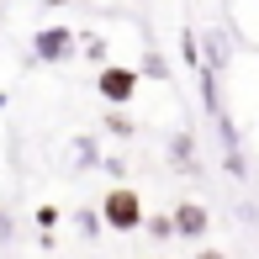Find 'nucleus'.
Here are the masks:
<instances>
[{"mask_svg": "<svg viewBox=\"0 0 259 259\" xmlns=\"http://www.w3.org/2000/svg\"><path fill=\"white\" fill-rule=\"evenodd\" d=\"M169 222H175V238H201V233L211 228V211L201 201H180L169 211Z\"/></svg>", "mask_w": 259, "mask_h": 259, "instance_id": "obj_4", "label": "nucleus"}, {"mask_svg": "<svg viewBox=\"0 0 259 259\" xmlns=\"http://www.w3.org/2000/svg\"><path fill=\"white\" fill-rule=\"evenodd\" d=\"M96 90H101V101H111V111H122L127 101H138V69L106 64L101 74H96Z\"/></svg>", "mask_w": 259, "mask_h": 259, "instance_id": "obj_3", "label": "nucleus"}, {"mask_svg": "<svg viewBox=\"0 0 259 259\" xmlns=\"http://www.w3.org/2000/svg\"><path fill=\"white\" fill-rule=\"evenodd\" d=\"M42 6H69V0H42Z\"/></svg>", "mask_w": 259, "mask_h": 259, "instance_id": "obj_12", "label": "nucleus"}, {"mask_svg": "<svg viewBox=\"0 0 259 259\" xmlns=\"http://www.w3.org/2000/svg\"><path fill=\"white\" fill-rule=\"evenodd\" d=\"M201 259H222V254H217V249H201Z\"/></svg>", "mask_w": 259, "mask_h": 259, "instance_id": "obj_11", "label": "nucleus"}, {"mask_svg": "<svg viewBox=\"0 0 259 259\" xmlns=\"http://www.w3.org/2000/svg\"><path fill=\"white\" fill-rule=\"evenodd\" d=\"M79 53V37H74V27H37L32 32V58L37 64H69V58Z\"/></svg>", "mask_w": 259, "mask_h": 259, "instance_id": "obj_2", "label": "nucleus"}, {"mask_svg": "<svg viewBox=\"0 0 259 259\" xmlns=\"http://www.w3.org/2000/svg\"><path fill=\"white\" fill-rule=\"evenodd\" d=\"M143 233H148V238H159V243H164V238H175V222H169V211H164V217H148V222H143Z\"/></svg>", "mask_w": 259, "mask_h": 259, "instance_id": "obj_5", "label": "nucleus"}, {"mask_svg": "<svg viewBox=\"0 0 259 259\" xmlns=\"http://www.w3.org/2000/svg\"><path fill=\"white\" fill-rule=\"evenodd\" d=\"M106 133H116V138H133V116H122V111H106Z\"/></svg>", "mask_w": 259, "mask_h": 259, "instance_id": "obj_6", "label": "nucleus"}, {"mask_svg": "<svg viewBox=\"0 0 259 259\" xmlns=\"http://www.w3.org/2000/svg\"><path fill=\"white\" fill-rule=\"evenodd\" d=\"M74 228L85 233V238H96L101 233V211H74Z\"/></svg>", "mask_w": 259, "mask_h": 259, "instance_id": "obj_7", "label": "nucleus"}, {"mask_svg": "<svg viewBox=\"0 0 259 259\" xmlns=\"http://www.w3.org/2000/svg\"><path fill=\"white\" fill-rule=\"evenodd\" d=\"M154 259H164V254H154Z\"/></svg>", "mask_w": 259, "mask_h": 259, "instance_id": "obj_13", "label": "nucleus"}, {"mask_svg": "<svg viewBox=\"0 0 259 259\" xmlns=\"http://www.w3.org/2000/svg\"><path fill=\"white\" fill-rule=\"evenodd\" d=\"M169 154H175V159H185V164H191V138H185V133H180V138H175V148H169Z\"/></svg>", "mask_w": 259, "mask_h": 259, "instance_id": "obj_10", "label": "nucleus"}, {"mask_svg": "<svg viewBox=\"0 0 259 259\" xmlns=\"http://www.w3.org/2000/svg\"><path fill=\"white\" fill-rule=\"evenodd\" d=\"M74 143H79V148H74V164H96V159H101V154H96V138H74Z\"/></svg>", "mask_w": 259, "mask_h": 259, "instance_id": "obj_8", "label": "nucleus"}, {"mask_svg": "<svg viewBox=\"0 0 259 259\" xmlns=\"http://www.w3.org/2000/svg\"><path fill=\"white\" fill-rule=\"evenodd\" d=\"M85 58H96V64L106 69V42L101 37H85Z\"/></svg>", "mask_w": 259, "mask_h": 259, "instance_id": "obj_9", "label": "nucleus"}, {"mask_svg": "<svg viewBox=\"0 0 259 259\" xmlns=\"http://www.w3.org/2000/svg\"><path fill=\"white\" fill-rule=\"evenodd\" d=\"M101 222H106V228H116V233H138V228L148 222V211H143V201H138L133 185H111V191H106Z\"/></svg>", "mask_w": 259, "mask_h": 259, "instance_id": "obj_1", "label": "nucleus"}]
</instances>
